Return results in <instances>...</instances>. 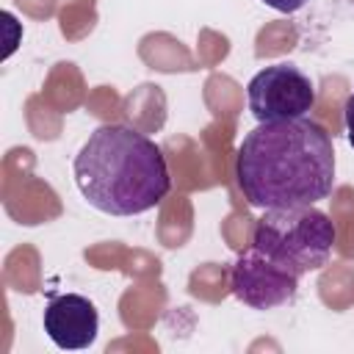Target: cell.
Listing matches in <instances>:
<instances>
[{
    "label": "cell",
    "mask_w": 354,
    "mask_h": 354,
    "mask_svg": "<svg viewBox=\"0 0 354 354\" xmlns=\"http://www.w3.org/2000/svg\"><path fill=\"white\" fill-rule=\"evenodd\" d=\"M230 288L238 301H243L252 310H274L296 299L299 277L266 254H260L254 246L238 254L230 271Z\"/></svg>",
    "instance_id": "5b68a950"
},
{
    "label": "cell",
    "mask_w": 354,
    "mask_h": 354,
    "mask_svg": "<svg viewBox=\"0 0 354 354\" xmlns=\"http://www.w3.org/2000/svg\"><path fill=\"white\" fill-rule=\"evenodd\" d=\"M246 102L257 122L301 119L315 108V83L296 64H271L249 80Z\"/></svg>",
    "instance_id": "277c9868"
},
{
    "label": "cell",
    "mask_w": 354,
    "mask_h": 354,
    "mask_svg": "<svg viewBox=\"0 0 354 354\" xmlns=\"http://www.w3.org/2000/svg\"><path fill=\"white\" fill-rule=\"evenodd\" d=\"M235 177L252 207L315 205L335 185L332 136L307 116L260 122L238 147Z\"/></svg>",
    "instance_id": "6da1fadb"
},
{
    "label": "cell",
    "mask_w": 354,
    "mask_h": 354,
    "mask_svg": "<svg viewBox=\"0 0 354 354\" xmlns=\"http://www.w3.org/2000/svg\"><path fill=\"white\" fill-rule=\"evenodd\" d=\"M72 171L83 199L105 216L147 213L171 188L163 149L127 124H100L77 149Z\"/></svg>",
    "instance_id": "7a4b0ae2"
},
{
    "label": "cell",
    "mask_w": 354,
    "mask_h": 354,
    "mask_svg": "<svg viewBox=\"0 0 354 354\" xmlns=\"http://www.w3.org/2000/svg\"><path fill=\"white\" fill-rule=\"evenodd\" d=\"M343 122H346V136H348V144L354 147V91L348 94L346 105H343Z\"/></svg>",
    "instance_id": "52a82bcc"
},
{
    "label": "cell",
    "mask_w": 354,
    "mask_h": 354,
    "mask_svg": "<svg viewBox=\"0 0 354 354\" xmlns=\"http://www.w3.org/2000/svg\"><path fill=\"white\" fill-rule=\"evenodd\" d=\"M335 241L337 230L332 218L313 205L263 210L252 232V246L296 277L324 268Z\"/></svg>",
    "instance_id": "3957f363"
},
{
    "label": "cell",
    "mask_w": 354,
    "mask_h": 354,
    "mask_svg": "<svg viewBox=\"0 0 354 354\" xmlns=\"http://www.w3.org/2000/svg\"><path fill=\"white\" fill-rule=\"evenodd\" d=\"M41 326L47 337L66 351L88 348L97 340L100 332V313L94 301H88L80 293H61L47 301Z\"/></svg>",
    "instance_id": "8992f818"
},
{
    "label": "cell",
    "mask_w": 354,
    "mask_h": 354,
    "mask_svg": "<svg viewBox=\"0 0 354 354\" xmlns=\"http://www.w3.org/2000/svg\"><path fill=\"white\" fill-rule=\"evenodd\" d=\"M266 6H271L274 11H279V14H293V11H299V8H304V3L307 0H263Z\"/></svg>",
    "instance_id": "ba28073f"
}]
</instances>
